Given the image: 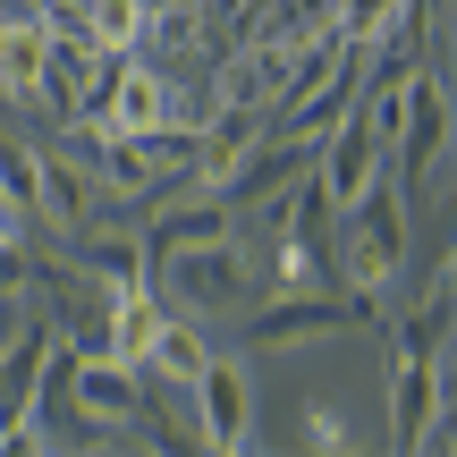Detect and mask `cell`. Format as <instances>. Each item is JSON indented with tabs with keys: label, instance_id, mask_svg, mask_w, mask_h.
<instances>
[{
	"label": "cell",
	"instance_id": "7",
	"mask_svg": "<svg viewBox=\"0 0 457 457\" xmlns=\"http://www.w3.org/2000/svg\"><path fill=\"white\" fill-rule=\"evenodd\" d=\"M381 170H390V153L373 145V128H364V119H339L330 136H313V187L330 195V212H347V204H356Z\"/></svg>",
	"mask_w": 457,
	"mask_h": 457
},
{
	"label": "cell",
	"instance_id": "5",
	"mask_svg": "<svg viewBox=\"0 0 457 457\" xmlns=\"http://www.w3.org/2000/svg\"><path fill=\"white\" fill-rule=\"evenodd\" d=\"M195 390V441L204 449H220V457H237V449H254V373H245V356H204V373L187 381Z\"/></svg>",
	"mask_w": 457,
	"mask_h": 457
},
{
	"label": "cell",
	"instance_id": "12",
	"mask_svg": "<svg viewBox=\"0 0 457 457\" xmlns=\"http://www.w3.org/2000/svg\"><path fill=\"white\" fill-rule=\"evenodd\" d=\"M449 313H457V288H449V271H441L424 288V313L398 322V356H449Z\"/></svg>",
	"mask_w": 457,
	"mask_h": 457
},
{
	"label": "cell",
	"instance_id": "2",
	"mask_svg": "<svg viewBox=\"0 0 457 457\" xmlns=\"http://www.w3.org/2000/svg\"><path fill=\"white\" fill-rule=\"evenodd\" d=\"M407 212H415L407 179L381 170V179L339 212V228H330V262H339V279H347L356 296H373V305L407 279V254H415V220H407Z\"/></svg>",
	"mask_w": 457,
	"mask_h": 457
},
{
	"label": "cell",
	"instance_id": "4",
	"mask_svg": "<svg viewBox=\"0 0 457 457\" xmlns=\"http://www.w3.org/2000/svg\"><path fill=\"white\" fill-rule=\"evenodd\" d=\"M449 356L390 364V449H449Z\"/></svg>",
	"mask_w": 457,
	"mask_h": 457
},
{
	"label": "cell",
	"instance_id": "3",
	"mask_svg": "<svg viewBox=\"0 0 457 457\" xmlns=\"http://www.w3.org/2000/svg\"><path fill=\"white\" fill-rule=\"evenodd\" d=\"M373 313V296L356 288H296V296H262V305L237 313V347L245 356H279V347H313V339H339Z\"/></svg>",
	"mask_w": 457,
	"mask_h": 457
},
{
	"label": "cell",
	"instance_id": "11",
	"mask_svg": "<svg viewBox=\"0 0 457 457\" xmlns=\"http://www.w3.org/2000/svg\"><path fill=\"white\" fill-rule=\"evenodd\" d=\"M204 356H212V339H204L187 313H162V330H153V347H145V373H162V381H195L204 373Z\"/></svg>",
	"mask_w": 457,
	"mask_h": 457
},
{
	"label": "cell",
	"instance_id": "10",
	"mask_svg": "<svg viewBox=\"0 0 457 457\" xmlns=\"http://www.w3.org/2000/svg\"><path fill=\"white\" fill-rule=\"evenodd\" d=\"M77 279L145 288V279H153V237H145V228H77Z\"/></svg>",
	"mask_w": 457,
	"mask_h": 457
},
{
	"label": "cell",
	"instance_id": "8",
	"mask_svg": "<svg viewBox=\"0 0 457 457\" xmlns=\"http://www.w3.org/2000/svg\"><path fill=\"white\" fill-rule=\"evenodd\" d=\"M51 347H60V322H26L9 347H0V449H9V432L26 424V415H34V398H43Z\"/></svg>",
	"mask_w": 457,
	"mask_h": 457
},
{
	"label": "cell",
	"instance_id": "9",
	"mask_svg": "<svg viewBox=\"0 0 457 457\" xmlns=\"http://www.w3.org/2000/svg\"><path fill=\"white\" fill-rule=\"evenodd\" d=\"M94 195H102V179L77 162V153H34V212H43L51 228L77 237L85 212H94Z\"/></svg>",
	"mask_w": 457,
	"mask_h": 457
},
{
	"label": "cell",
	"instance_id": "1",
	"mask_svg": "<svg viewBox=\"0 0 457 457\" xmlns=\"http://www.w3.org/2000/svg\"><path fill=\"white\" fill-rule=\"evenodd\" d=\"M153 296L187 322H237L245 305L271 296L262 279V245L245 228H220V237H195V245H162L153 254Z\"/></svg>",
	"mask_w": 457,
	"mask_h": 457
},
{
	"label": "cell",
	"instance_id": "13",
	"mask_svg": "<svg viewBox=\"0 0 457 457\" xmlns=\"http://www.w3.org/2000/svg\"><path fill=\"white\" fill-rule=\"evenodd\" d=\"M305 441H313V449H347V424H339V415L322 407V398L305 407Z\"/></svg>",
	"mask_w": 457,
	"mask_h": 457
},
{
	"label": "cell",
	"instance_id": "6",
	"mask_svg": "<svg viewBox=\"0 0 457 457\" xmlns=\"http://www.w3.org/2000/svg\"><path fill=\"white\" fill-rule=\"evenodd\" d=\"M305 170H313V145H305V136H279V128H262L254 145L237 153V170H228V179L212 187V195L228 204V212H262V204H279L296 179H305Z\"/></svg>",
	"mask_w": 457,
	"mask_h": 457
}]
</instances>
